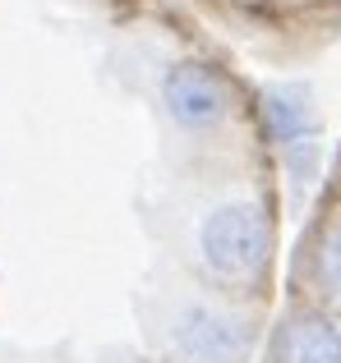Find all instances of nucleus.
Here are the masks:
<instances>
[{
  "label": "nucleus",
  "mask_w": 341,
  "mask_h": 363,
  "mask_svg": "<svg viewBox=\"0 0 341 363\" xmlns=\"http://www.w3.org/2000/svg\"><path fill=\"white\" fill-rule=\"evenodd\" d=\"M194 244H198L203 272L222 285H244L254 276H263V267L272 257L268 216H263L259 203H244V198L207 207L203 221H198Z\"/></svg>",
  "instance_id": "nucleus-1"
},
{
  "label": "nucleus",
  "mask_w": 341,
  "mask_h": 363,
  "mask_svg": "<svg viewBox=\"0 0 341 363\" xmlns=\"http://www.w3.org/2000/svg\"><path fill=\"white\" fill-rule=\"evenodd\" d=\"M166 354L175 363H244L254 345L249 318L207 299H185L162 327Z\"/></svg>",
  "instance_id": "nucleus-2"
},
{
  "label": "nucleus",
  "mask_w": 341,
  "mask_h": 363,
  "mask_svg": "<svg viewBox=\"0 0 341 363\" xmlns=\"http://www.w3.org/2000/svg\"><path fill=\"white\" fill-rule=\"evenodd\" d=\"M162 106L175 129L203 133L231 116V92L217 79V69H207L198 60H175L162 74Z\"/></svg>",
  "instance_id": "nucleus-3"
},
{
  "label": "nucleus",
  "mask_w": 341,
  "mask_h": 363,
  "mask_svg": "<svg viewBox=\"0 0 341 363\" xmlns=\"http://www.w3.org/2000/svg\"><path fill=\"white\" fill-rule=\"evenodd\" d=\"M263 129H268L272 143L281 147H296V143H309L318 129V116L309 106L305 88H268L263 92Z\"/></svg>",
  "instance_id": "nucleus-4"
},
{
  "label": "nucleus",
  "mask_w": 341,
  "mask_h": 363,
  "mask_svg": "<svg viewBox=\"0 0 341 363\" xmlns=\"http://www.w3.org/2000/svg\"><path fill=\"white\" fill-rule=\"evenodd\" d=\"M277 363H341V327L332 318H296L281 331Z\"/></svg>",
  "instance_id": "nucleus-5"
},
{
  "label": "nucleus",
  "mask_w": 341,
  "mask_h": 363,
  "mask_svg": "<svg viewBox=\"0 0 341 363\" xmlns=\"http://www.w3.org/2000/svg\"><path fill=\"white\" fill-rule=\"evenodd\" d=\"M318 285H323L332 299H341V221L328 225V235L318 240V257H314Z\"/></svg>",
  "instance_id": "nucleus-6"
},
{
  "label": "nucleus",
  "mask_w": 341,
  "mask_h": 363,
  "mask_svg": "<svg viewBox=\"0 0 341 363\" xmlns=\"http://www.w3.org/2000/svg\"><path fill=\"white\" fill-rule=\"evenodd\" d=\"M291 152V175H296V184H314V175H318V143L309 138V143H296V147H286Z\"/></svg>",
  "instance_id": "nucleus-7"
}]
</instances>
